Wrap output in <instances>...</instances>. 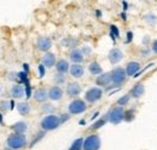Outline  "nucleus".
Returning <instances> with one entry per match:
<instances>
[{"instance_id": "2eb2a0df", "label": "nucleus", "mask_w": 157, "mask_h": 150, "mask_svg": "<svg viewBox=\"0 0 157 150\" xmlns=\"http://www.w3.org/2000/svg\"><path fill=\"white\" fill-rule=\"evenodd\" d=\"M56 69H57V72H58L59 74H64V73H67L68 70H70L69 63H68L65 59H60V61H58V62L56 63Z\"/></svg>"}, {"instance_id": "4be33fe9", "label": "nucleus", "mask_w": 157, "mask_h": 150, "mask_svg": "<svg viewBox=\"0 0 157 150\" xmlns=\"http://www.w3.org/2000/svg\"><path fill=\"white\" fill-rule=\"evenodd\" d=\"M88 69H90L91 74H93V75H100V73H101V67H100V64L97 63V62H92V63L90 64Z\"/></svg>"}, {"instance_id": "72a5a7b5", "label": "nucleus", "mask_w": 157, "mask_h": 150, "mask_svg": "<svg viewBox=\"0 0 157 150\" xmlns=\"http://www.w3.org/2000/svg\"><path fill=\"white\" fill-rule=\"evenodd\" d=\"M123 6H124V10H127V2L126 1H123Z\"/></svg>"}, {"instance_id": "bb28decb", "label": "nucleus", "mask_w": 157, "mask_h": 150, "mask_svg": "<svg viewBox=\"0 0 157 150\" xmlns=\"http://www.w3.org/2000/svg\"><path fill=\"white\" fill-rule=\"evenodd\" d=\"M110 35H111V38H113V40H115L116 38H118V35H120V33H118V29L116 26H111L110 27Z\"/></svg>"}, {"instance_id": "4468645a", "label": "nucleus", "mask_w": 157, "mask_h": 150, "mask_svg": "<svg viewBox=\"0 0 157 150\" xmlns=\"http://www.w3.org/2000/svg\"><path fill=\"white\" fill-rule=\"evenodd\" d=\"M70 74L73 75L74 77H81L83 73H85V69H83V67L81 65V64H73L71 67H70Z\"/></svg>"}, {"instance_id": "f8f14e48", "label": "nucleus", "mask_w": 157, "mask_h": 150, "mask_svg": "<svg viewBox=\"0 0 157 150\" xmlns=\"http://www.w3.org/2000/svg\"><path fill=\"white\" fill-rule=\"evenodd\" d=\"M80 92H81V86L78 85V82H71V84H69L68 87H67V93L69 94L70 97H75V96H78Z\"/></svg>"}, {"instance_id": "dca6fc26", "label": "nucleus", "mask_w": 157, "mask_h": 150, "mask_svg": "<svg viewBox=\"0 0 157 150\" xmlns=\"http://www.w3.org/2000/svg\"><path fill=\"white\" fill-rule=\"evenodd\" d=\"M145 92V86H144V84H137L133 89H132V91H131V94H132V97H134V98H140L143 94Z\"/></svg>"}, {"instance_id": "0eeeda50", "label": "nucleus", "mask_w": 157, "mask_h": 150, "mask_svg": "<svg viewBox=\"0 0 157 150\" xmlns=\"http://www.w3.org/2000/svg\"><path fill=\"white\" fill-rule=\"evenodd\" d=\"M101 96H103V91L99 87H92L86 92L85 99L90 103H94V102H97L98 99L101 98Z\"/></svg>"}, {"instance_id": "9b49d317", "label": "nucleus", "mask_w": 157, "mask_h": 150, "mask_svg": "<svg viewBox=\"0 0 157 150\" xmlns=\"http://www.w3.org/2000/svg\"><path fill=\"white\" fill-rule=\"evenodd\" d=\"M63 97V91L59 86H53L48 91V98L52 101H59Z\"/></svg>"}, {"instance_id": "473e14b6", "label": "nucleus", "mask_w": 157, "mask_h": 150, "mask_svg": "<svg viewBox=\"0 0 157 150\" xmlns=\"http://www.w3.org/2000/svg\"><path fill=\"white\" fill-rule=\"evenodd\" d=\"M127 38H128V39H127V41H131V40H132V38H133V34H132L131 32H128V34H127Z\"/></svg>"}, {"instance_id": "f3484780", "label": "nucleus", "mask_w": 157, "mask_h": 150, "mask_svg": "<svg viewBox=\"0 0 157 150\" xmlns=\"http://www.w3.org/2000/svg\"><path fill=\"white\" fill-rule=\"evenodd\" d=\"M34 98H35L36 102L42 103V102H45V101L48 98V93H47L46 90H44V89H38V90L34 92Z\"/></svg>"}, {"instance_id": "9d476101", "label": "nucleus", "mask_w": 157, "mask_h": 150, "mask_svg": "<svg viewBox=\"0 0 157 150\" xmlns=\"http://www.w3.org/2000/svg\"><path fill=\"white\" fill-rule=\"evenodd\" d=\"M139 70H140V64L138 62H129L126 67L127 76H134V75L138 74Z\"/></svg>"}, {"instance_id": "6e6552de", "label": "nucleus", "mask_w": 157, "mask_h": 150, "mask_svg": "<svg viewBox=\"0 0 157 150\" xmlns=\"http://www.w3.org/2000/svg\"><path fill=\"white\" fill-rule=\"evenodd\" d=\"M36 46H38L40 51H48L52 46V41L48 38H39L38 42H36Z\"/></svg>"}, {"instance_id": "412c9836", "label": "nucleus", "mask_w": 157, "mask_h": 150, "mask_svg": "<svg viewBox=\"0 0 157 150\" xmlns=\"http://www.w3.org/2000/svg\"><path fill=\"white\" fill-rule=\"evenodd\" d=\"M12 130L16 132V133H18V134H23L24 132L27 131V124L25 122H16L13 126H12Z\"/></svg>"}, {"instance_id": "a211bd4d", "label": "nucleus", "mask_w": 157, "mask_h": 150, "mask_svg": "<svg viewBox=\"0 0 157 150\" xmlns=\"http://www.w3.org/2000/svg\"><path fill=\"white\" fill-rule=\"evenodd\" d=\"M56 63V56L53 53H46L42 57V64L45 67H53Z\"/></svg>"}, {"instance_id": "5701e85b", "label": "nucleus", "mask_w": 157, "mask_h": 150, "mask_svg": "<svg viewBox=\"0 0 157 150\" xmlns=\"http://www.w3.org/2000/svg\"><path fill=\"white\" fill-rule=\"evenodd\" d=\"M17 110L20 112L21 115H28L29 112H30V105L28 104V103H20L18 105H17Z\"/></svg>"}, {"instance_id": "423d86ee", "label": "nucleus", "mask_w": 157, "mask_h": 150, "mask_svg": "<svg viewBox=\"0 0 157 150\" xmlns=\"http://www.w3.org/2000/svg\"><path fill=\"white\" fill-rule=\"evenodd\" d=\"M68 109H69V112H70V114L76 115V114H81V112H86L87 105H86L85 101H82V99H74V101L69 104Z\"/></svg>"}, {"instance_id": "b1692460", "label": "nucleus", "mask_w": 157, "mask_h": 150, "mask_svg": "<svg viewBox=\"0 0 157 150\" xmlns=\"http://www.w3.org/2000/svg\"><path fill=\"white\" fill-rule=\"evenodd\" d=\"M83 149V139L82 138H78L73 142L71 147L69 148V150H81Z\"/></svg>"}, {"instance_id": "ddd939ff", "label": "nucleus", "mask_w": 157, "mask_h": 150, "mask_svg": "<svg viewBox=\"0 0 157 150\" xmlns=\"http://www.w3.org/2000/svg\"><path fill=\"white\" fill-rule=\"evenodd\" d=\"M96 82H97V85H99V86H106V85H109L111 82V74L110 73L100 74L97 77Z\"/></svg>"}, {"instance_id": "7ed1b4c3", "label": "nucleus", "mask_w": 157, "mask_h": 150, "mask_svg": "<svg viewBox=\"0 0 157 150\" xmlns=\"http://www.w3.org/2000/svg\"><path fill=\"white\" fill-rule=\"evenodd\" d=\"M123 119H124V110H123V108L120 107V105L113 108V109L109 112V114H108V120H109L111 124H114V125L120 124Z\"/></svg>"}, {"instance_id": "393cba45", "label": "nucleus", "mask_w": 157, "mask_h": 150, "mask_svg": "<svg viewBox=\"0 0 157 150\" xmlns=\"http://www.w3.org/2000/svg\"><path fill=\"white\" fill-rule=\"evenodd\" d=\"M129 98H131V96H129V94H124L123 97H121V98H120V99L117 101V104L120 105V107H122V105H126V104L128 103Z\"/></svg>"}, {"instance_id": "f257e3e1", "label": "nucleus", "mask_w": 157, "mask_h": 150, "mask_svg": "<svg viewBox=\"0 0 157 150\" xmlns=\"http://www.w3.org/2000/svg\"><path fill=\"white\" fill-rule=\"evenodd\" d=\"M60 125V117L56 115H47L41 121V128L44 131H52L56 130Z\"/></svg>"}, {"instance_id": "2f4dec72", "label": "nucleus", "mask_w": 157, "mask_h": 150, "mask_svg": "<svg viewBox=\"0 0 157 150\" xmlns=\"http://www.w3.org/2000/svg\"><path fill=\"white\" fill-rule=\"evenodd\" d=\"M69 119V115H67V114H64L62 117H60V122H64V121H67Z\"/></svg>"}, {"instance_id": "c756f323", "label": "nucleus", "mask_w": 157, "mask_h": 150, "mask_svg": "<svg viewBox=\"0 0 157 150\" xmlns=\"http://www.w3.org/2000/svg\"><path fill=\"white\" fill-rule=\"evenodd\" d=\"M39 72H40V76L42 77L45 75V65L44 64H40L39 65Z\"/></svg>"}, {"instance_id": "a878e982", "label": "nucleus", "mask_w": 157, "mask_h": 150, "mask_svg": "<svg viewBox=\"0 0 157 150\" xmlns=\"http://www.w3.org/2000/svg\"><path fill=\"white\" fill-rule=\"evenodd\" d=\"M105 122H106V117H101V119H99L97 122H94V125L92 126V128H93V130L100 128L101 126H104V125H105Z\"/></svg>"}, {"instance_id": "cd10ccee", "label": "nucleus", "mask_w": 157, "mask_h": 150, "mask_svg": "<svg viewBox=\"0 0 157 150\" xmlns=\"http://www.w3.org/2000/svg\"><path fill=\"white\" fill-rule=\"evenodd\" d=\"M44 136H45V132H39V133H38V137H36V138H35V139H34V140L32 142L30 147H33V145H34V144H35V143H36L38 140H40V138H42Z\"/></svg>"}, {"instance_id": "39448f33", "label": "nucleus", "mask_w": 157, "mask_h": 150, "mask_svg": "<svg viewBox=\"0 0 157 150\" xmlns=\"http://www.w3.org/2000/svg\"><path fill=\"white\" fill-rule=\"evenodd\" d=\"M110 74H111V82L116 86L123 84L126 81V77H127L126 69H123V68H115Z\"/></svg>"}, {"instance_id": "f03ea898", "label": "nucleus", "mask_w": 157, "mask_h": 150, "mask_svg": "<svg viewBox=\"0 0 157 150\" xmlns=\"http://www.w3.org/2000/svg\"><path fill=\"white\" fill-rule=\"evenodd\" d=\"M25 144H27V138H25L24 134L16 133V134L9 136V138H7V145H9V148H11V149L13 150L21 149Z\"/></svg>"}, {"instance_id": "c85d7f7f", "label": "nucleus", "mask_w": 157, "mask_h": 150, "mask_svg": "<svg viewBox=\"0 0 157 150\" xmlns=\"http://www.w3.org/2000/svg\"><path fill=\"white\" fill-rule=\"evenodd\" d=\"M65 81V77L63 76V75H57L56 76V82H58V84H63Z\"/></svg>"}, {"instance_id": "7c9ffc66", "label": "nucleus", "mask_w": 157, "mask_h": 150, "mask_svg": "<svg viewBox=\"0 0 157 150\" xmlns=\"http://www.w3.org/2000/svg\"><path fill=\"white\" fill-rule=\"evenodd\" d=\"M152 51H154L155 53H157V40H155L154 44H152Z\"/></svg>"}, {"instance_id": "f704fd0d", "label": "nucleus", "mask_w": 157, "mask_h": 150, "mask_svg": "<svg viewBox=\"0 0 157 150\" xmlns=\"http://www.w3.org/2000/svg\"><path fill=\"white\" fill-rule=\"evenodd\" d=\"M2 122V120H1V114H0V124Z\"/></svg>"}, {"instance_id": "1a4fd4ad", "label": "nucleus", "mask_w": 157, "mask_h": 150, "mask_svg": "<svg viewBox=\"0 0 157 150\" xmlns=\"http://www.w3.org/2000/svg\"><path fill=\"white\" fill-rule=\"evenodd\" d=\"M122 58H123V53H122V51L118 50V49H113V50L109 52V61H110V63H113V64L118 63Z\"/></svg>"}, {"instance_id": "6ab92c4d", "label": "nucleus", "mask_w": 157, "mask_h": 150, "mask_svg": "<svg viewBox=\"0 0 157 150\" xmlns=\"http://www.w3.org/2000/svg\"><path fill=\"white\" fill-rule=\"evenodd\" d=\"M70 59H71L73 62H75L76 64H78V63H81V62L83 61V53H82V51L78 50V49L73 50L71 53H70Z\"/></svg>"}, {"instance_id": "20e7f679", "label": "nucleus", "mask_w": 157, "mask_h": 150, "mask_svg": "<svg viewBox=\"0 0 157 150\" xmlns=\"http://www.w3.org/2000/svg\"><path fill=\"white\" fill-rule=\"evenodd\" d=\"M100 138L97 134L88 136L83 140V150H99L100 149Z\"/></svg>"}, {"instance_id": "aec40b11", "label": "nucleus", "mask_w": 157, "mask_h": 150, "mask_svg": "<svg viewBox=\"0 0 157 150\" xmlns=\"http://www.w3.org/2000/svg\"><path fill=\"white\" fill-rule=\"evenodd\" d=\"M11 94H12L13 98H21L24 94V89L21 85H15L11 89Z\"/></svg>"}]
</instances>
